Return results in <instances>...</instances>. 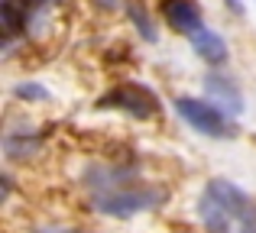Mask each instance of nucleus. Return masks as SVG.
<instances>
[{
	"instance_id": "obj_1",
	"label": "nucleus",
	"mask_w": 256,
	"mask_h": 233,
	"mask_svg": "<svg viewBox=\"0 0 256 233\" xmlns=\"http://www.w3.org/2000/svg\"><path fill=\"white\" fill-rule=\"evenodd\" d=\"M162 201H166V195L156 188H110V191H100L94 204L107 217H133V214L150 211Z\"/></svg>"
},
{
	"instance_id": "obj_2",
	"label": "nucleus",
	"mask_w": 256,
	"mask_h": 233,
	"mask_svg": "<svg viewBox=\"0 0 256 233\" xmlns=\"http://www.w3.org/2000/svg\"><path fill=\"white\" fill-rule=\"evenodd\" d=\"M175 110H178V117L185 120L192 130L204 133V136H214V139L234 136L227 117L220 114V107L211 104V101H201V97H178V101H175Z\"/></svg>"
},
{
	"instance_id": "obj_3",
	"label": "nucleus",
	"mask_w": 256,
	"mask_h": 233,
	"mask_svg": "<svg viewBox=\"0 0 256 233\" xmlns=\"http://www.w3.org/2000/svg\"><path fill=\"white\" fill-rule=\"evenodd\" d=\"M98 107L124 110V114H130V117H136V120H146V117L156 114V97H152L146 88H140V84H120V88L107 91V94L100 97Z\"/></svg>"
},
{
	"instance_id": "obj_4",
	"label": "nucleus",
	"mask_w": 256,
	"mask_h": 233,
	"mask_svg": "<svg viewBox=\"0 0 256 233\" xmlns=\"http://www.w3.org/2000/svg\"><path fill=\"white\" fill-rule=\"evenodd\" d=\"M159 13H162V19L172 26L175 32L194 36L198 29H204L201 6L194 3V0H159Z\"/></svg>"
},
{
	"instance_id": "obj_5",
	"label": "nucleus",
	"mask_w": 256,
	"mask_h": 233,
	"mask_svg": "<svg viewBox=\"0 0 256 233\" xmlns=\"http://www.w3.org/2000/svg\"><path fill=\"white\" fill-rule=\"evenodd\" d=\"M204 94L211 104H220L227 114H244V97H240L237 84L224 75H208L204 78Z\"/></svg>"
},
{
	"instance_id": "obj_6",
	"label": "nucleus",
	"mask_w": 256,
	"mask_h": 233,
	"mask_svg": "<svg viewBox=\"0 0 256 233\" xmlns=\"http://www.w3.org/2000/svg\"><path fill=\"white\" fill-rule=\"evenodd\" d=\"M192 49L198 52V58H204L208 65H224L227 62V42H224V36L214 32V29H208V26L192 36Z\"/></svg>"
},
{
	"instance_id": "obj_7",
	"label": "nucleus",
	"mask_w": 256,
	"mask_h": 233,
	"mask_svg": "<svg viewBox=\"0 0 256 233\" xmlns=\"http://www.w3.org/2000/svg\"><path fill=\"white\" fill-rule=\"evenodd\" d=\"M198 214H201V221H204L208 233H230L234 230V217L227 214V208L218 201V198H211L208 191L198 201Z\"/></svg>"
},
{
	"instance_id": "obj_8",
	"label": "nucleus",
	"mask_w": 256,
	"mask_h": 233,
	"mask_svg": "<svg viewBox=\"0 0 256 233\" xmlns=\"http://www.w3.org/2000/svg\"><path fill=\"white\" fill-rule=\"evenodd\" d=\"M0 19H4V32L13 39L26 26V3H20V0H0Z\"/></svg>"
},
{
	"instance_id": "obj_9",
	"label": "nucleus",
	"mask_w": 256,
	"mask_h": 233,
	"mask_svg": "<svg viewBox=\"0 0 256 233\" xmlns=\"http://www.w3.org/2000/svg\"><path fill=\"white\" fill-rule=\"evenodd\" d=\"M126 13H130V19H133L140 36H143L146 42H156V29H152V19H150V13L143 10V3H140V0H130V3H126Z\"/></svg>"
},
{
	"instance_id": "obj_10",
	"label": "nucleus",
	"mask_w": 256,
	"mask_h": 233,
	"mask_svg": "<svg viewBox=\"0 0 256 233\" xmlns=\"http://www.w3.org/2000/svg\"><path fill=\"white\" fill-rule=\"evenodd\" d=\"M4 146H6V156L23 159V156H32V152L39 149V139H36V136H30V139H26V133H10Z\"/></svg>"
},
{
	"instance_id": "obj_11",
	"label": "nucleus",
	"mask_w": 256,
	"mask_h": 233,
	"mask_svg": "<svg viewBox=\"0 0 256 233\" xmlns=\"http://www.w3.org/2000/svg\"><path fill=\"white\" fill-rule=\"evenodd\" d=\"M13 94H16L20 101H46V97H49V91H46L42 84H36V81H23V84H16V88H13Z\"/></svg>"
},
{
	"instance_id": "obj_12",
	"label": "nucleus",
	"mask_w": 256,
	"mask_h": 233,
	"mask_svg": "<svg viewBox=\"0 0 256 233\" xmlns=\"http://www.w3.org/2000/svg\"><path fill=\"white\" fill-rule=\"evenodd\" d=\"M36 233H84V230H58L56 227V230H36Z\"/></svg>"
},
{
	"instance_id": "obj_13",
	"label": "nucleus",
	"mask_w": 256,
	"mask_h": 233,
	"mask_svg": "<svg viewBox=\"0 0 256 233\" xmlns=\"http://www.w3.org/2000/svg\"><path fill=\"white\" fill-rule=\"evenodd\" d=\"M227 6H230V10H237V13H244V6H240V0H227Z\"/></svg>"
},
{
	"instance_id": "obj_14",
	"label": "nucleus",
	"mask_w": 256,
	"mask_h": 233,
	"mask_svg": "<svg viewBox=\"0 0 256 233\" xmlns=\"http://www.w3.org/2000/svg\"><path fill=\"white\" fill-rule=\"evenodd\" d=\"M32 3H49V0H32Z\"/></svg>"
}]
</instances>
